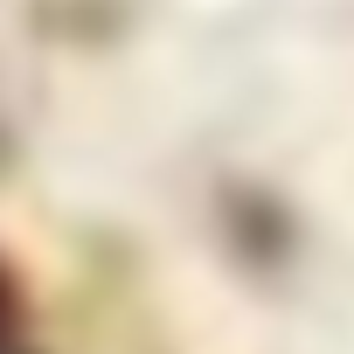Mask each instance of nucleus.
I'll return each mask as SVG.
<instances>
[{"label": "nucleus", "instance_id": "obj_1", "mask_svg": "<svg viewBox=\"0 0 354 354\" xmlns=\"http://www.w3.org/2000/svg\"><path fill=\"white\" fill-rule=\"evenodd\" d=\"M0 354H21V306H15L8 278H0Z\"/></svg>", "mask_w": 354, "mask_h": 354}]
</instances>
